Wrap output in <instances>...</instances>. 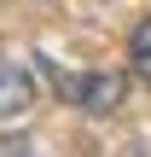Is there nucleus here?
Returning a JSON list of instances; mask_svg holds the SVG:
<instances>
[{"instance_id": "1", "label": "nucleus", "mask_w": 151, "mask_h": 157, "mask_svg": "<svg viewBox=\"0 0 151 157\" xmlns=\"http://www.w3.org/2000/svg\"><path fill=\"white\" fill-rule=\"evenodd\" d=\"M58 87H64V99L70 105H81V111H93V117H111L122 99H128V82L116 76V70H87V76H58Z\"/></svg>"}, {"instance_id": "4", "label": "nucleus", "mask_w": 151, "mask_h": 157, "mask_svg": "<svg viewBox=\"0 0 151 157\" xmlns=\"http://www.w3.org/2000/svg\"><path fill=\"white\" fill-rule=\"evenodd\" d=\"M0 157H23V151H17V146H0Z\"/></svg>"}, {"instance_id": "2", "label": "nucleus", "mask_w": 151, "mask_h": 157, "mask_svg": "<svg viewBox=\"0 0 151 157\" xmlns=\"http://www.w3.org/2000/svg\"><path fill=\"white\" fill-rule=\"evenodd\" d=\"M29 99H35L29 70H23V64H0V122L23 117V111H29Z\"/></svg>"}, {"instance_id": "3", "label": "nucleus", "mask_w": 151, "mask_h": 157, "mask_svg": "<svg viewBox=\"0 0 151 157\" xmlns=\"http://www.w3.org/2000/svg\"><path fill=\"white\" fill-rule=\"evenodd\" d=\"M128 64H134L140 82H151V17L134 29V41H128Z\"/></svg>"}]
</instances>
